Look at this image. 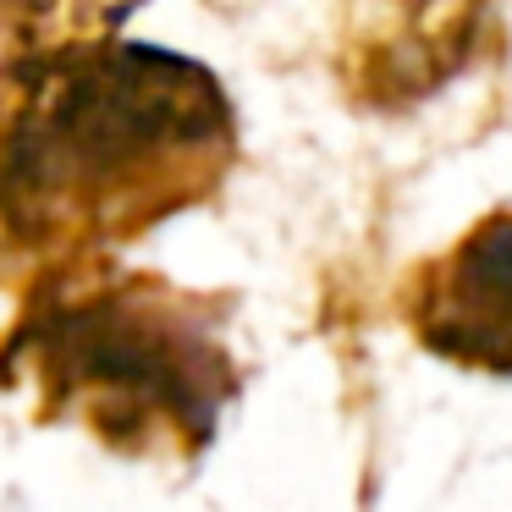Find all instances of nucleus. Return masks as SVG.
Returning a JSON list of instances; mask_svg holds the SVG:
<instances>
[{
  "mask_svg": "<svg viewBox=\"0 0 512 512\" xmlns=\"http://www.w3.org/2000/svg\"><path fill=\"white\" fill-rule=\"evenodd\" d=\"M17 353L61 419L122 452H199L237 397L215 309L144 276L39 298Z\"/></svg>",
  "mask_w": 512,
  "mask_h": 512,
  "instance_id": "nucleus-2",
  "label": "nucleus"
},
{
  "mask_svg": "<svg viewBox=\"0 0 512 512\" xmlns=\"http://www.w3.org/2000/svg\"><path fill=\"white\" fill-rule=\"evenodd\" d=\"M408 325L446 364L512 375V210L479 221L413 276Z\"/></svg>",
  "mask_w": 512,
  "mask_h": 512,
  "instance_id": "nucleus-3",
  "label": "nucleus"
},
{
  "mask_svg": "<svg viewBox=\"0 0 512 512\" xmlns=\"http://www.w3.org/2000/svg\"><path fill=\"white\" fill-rule=\"evenodd\" d=\"M133 12L138 0H0V39L12 56H34L116 34Z\"/></svg>",
  "mask_w": 512,
  "mask_h": 512,
  "instance_id": "nucleus-4",
  "label": "nucleus"
},
{
  "mask_svg": "<svg viewBox=\"0 0 512 512\" xmlns=\"http://www.w3.org/2000/svg\"><path fill=\"white\" fill-rule=\"evenodd\" d=\"M237 160V111L199 61L83 39L0 72V243L78 270L204 204Z\"/></svg>",
  "mask_w": 512,
  "mask_h": 512,
  "instance_id": "nucleus-1",
  "label": "nucleus"
}]
</instances>
